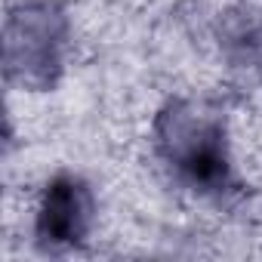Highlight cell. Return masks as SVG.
Masks as SVG:
<instances>
[{
    "label": "cell",
    "instance_id": "3",
    "mask_svg": "<svg viewBox=\"0 0 262 262\" xmlns=\"http://www.w3.org/2000/svg\"><path fill=\"white\" fill-rule=\"evenodd\" d=\"M93 213H96V201L90 185L77 176H56L47 185L37 210L40 244L53 250L83 244L93 228Z\"/></svg>",
    "mask_w": 262,
    "mask_h": 262
},
{
    "label": "cell",
    "instance_id": "2",
    "mask_svg": "<svg viewBox=\"0 0 262 262\" xmlns=\"http://www.w3.org/2000/svg\"><path fill=\"white\" fill-rule=\"evenodd\" d=\"M68 16L56 0H28L16 7L4 31L7 80L25 90H50L65 62Z\"/></svg>",
    "mask_w": 262,
    "mask_h": 262
},
{
    "label": "cell",
    "instance_id": "1",
    "mask_svg": "<svg viewBox=\"0 0 262 262\" xmlns=\"http://www.w3.org/2000/svg\"><path fill=\"white\" fill-rule=\"evenodd\" d=\"M155 142L161 158L194 188L222 194L231 188V164L225 145L222 117L201 105L176 99L155 123Z\"/></svg>",
    "mask_w": 262,
    "mask_h": 262
}]
</instances>
